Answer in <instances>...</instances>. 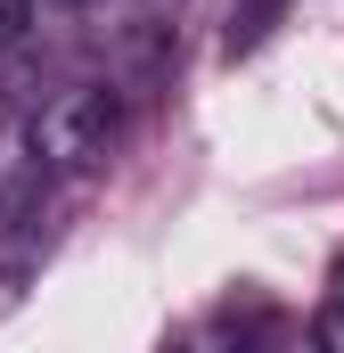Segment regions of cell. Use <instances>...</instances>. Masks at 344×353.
Returning <instances> with one entry per match:
<instances>
[{"label": "cell", "instance_id": "1", "mask_svg": "<svg viewBox=\"0 0 344 353\" xmlns=\"http://www.w3.org/2000/svg\"><path fill=\"white\" fill-rule=\"evenodd\" d=\"M25 132H33L41 173H98L115 157V140H123V90L98 83V74L50 83V99H33Z\"/></svg>", "mask_w": 344, "mask_h": 353}, {"label": "cell", "instance_id": "2", "mask_svg": "<svg viewBox=\"0 0 344 353\" xmlns=\"http://www.w3.org/2000/svg\"><path fill=\"white\" fill-rule=\"evenodd\" d=\"M41 157H33V132H25V115H8L0 123V239L41 205Z\"/></svg>", "mask_w": 344, "mask_h": 353}, {"label": "cell", "instance_id": "3", "mask_svg": "<svg viewBox=\"0 0 344 353\" xmlns=\"http://www.w3.org/2000/svg\"><path fill=\"white\" fill-rule=\"evenodd\" d=\"M279 17H287V0H230V33H222V50H230V58H255L262 41L279 33Z\"/></svg>", "mask_w": 344, "mask_h": 353}, {"label": "cell", "instance_id": "4", "mask_svg": "<svg viewBox=\"0 0 344 353\" xmlns=\"http://www.w3.org/2000/svg\"><path fill=\"white\" fill-rule=\"evenodd\" d=\"M312 337L328 353H344V263H336V279H328V304H320V321H312Z\"/></svg>", "mask_w": 344, "mask_h": 353}, {"label": "cell", "instance_id": "5", "mask_svg": "<svg viewBox=\"0 0 344 353\" xmlns=\"http://www.w3.org/2000/svg\"><path fill=\"white\" fill-rule=\"evenodd\" d=\"M41 25H58V17H83V8H107V0H25Z\"/></svg>", "mask_w": 344, "mask_h": 353}]
</instances>
